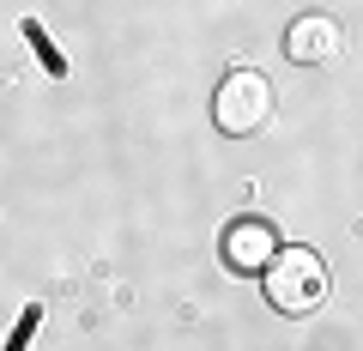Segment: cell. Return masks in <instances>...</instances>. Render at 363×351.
<instances>
[{
  "label": "cell",
  "mask_w": 363,
  "mask_h": 351,
  "mask_svg": "<svg viewBox=\"0 0 363 351\" xmlns=\"http://www.w3.org/2000/svg\"><path fill=\"white\" fill-rule=\"evenodd\" d=\"M260 285H267V303L279 315H315L327 303V260L315 255V248H279V255L267 260V273H260Z\"/></svg>",
  "instance_id": "obj_1"
},
{
  "label": "cell",
  "mask_w": 363,
  "mask_h": 351,
  "mask_svg": "<svg viewBox=\"0 0 363 351\" xmlns=\"http://www.w3.org/2000/svg\"><path fill=\"white\" fill-rule=\"evenodd\" d=\"M212 121H218L230 140L260 133L272 121V79L255 73V67H236V73L218 85V97H212Z\"/></svg>",
  "instance_id": "obj_2"
},
{
  "label": "cell",
  "mask_w": 363,
  "mask_h": 351,
  "mask_svg": "<svg viewBox=\"0 0 363 351\" xmlns=\"http://www.w3.org/2000/svg\"><path fill=\"white\" fill-rule=\"evenodd\" d=\"M285 55L297 67H333L339 55H345V30H339V18H327V13H303L297 25L285 30Z\"/></svg>",
  "instance_id": "obj_3"
},
{
  "label": "cell",
  "mask_w": 363,
  "mask_h": 351,
  "mask_svg": "<svg viewBox=\"0 0 363 351\" xmlns=\"http://www.w3.org/2000/svg\"><path fill=\"white\" fill-rule=\"evenodd\" d=\"M279 255V230L267 218H236L224 230V260H230V273H267V260Z\"/></svg>",
  "instance_id": "obj_4"
}]
</instances>
